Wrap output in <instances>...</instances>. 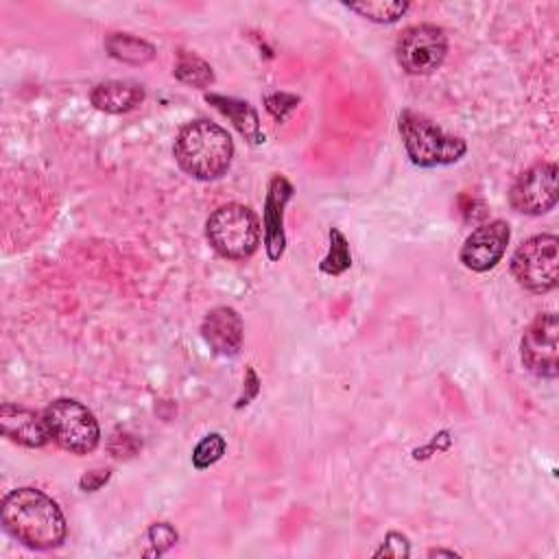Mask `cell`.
<instances>
[{"instance_id": "cell-1", "label": "cell", "mask_w": 559, "mask_h": 559, "mask_svg": "<svg viewBox=\"0 0 559 559\" xmlns=\"http://www.w3.org/2000/svg\"><path fill=\"white\" fill-rule=\"evenodd\" d=\"M0 518L4 531L33 550L57 548L68 533L59 504L35 487H17L9 491L2 498Z\"/></svg>"}, {"instance_id": "cell-2", "label": "cell", "mask_w": 559, "mask_h": 559, "mask_svg": "<svg viewBox=\"0 0 559 559\" xmlns=\"http://www.w3.org/2000/svg\"><path fill=\"white\" fill-rule=\"evenodd\" d=\"M173 153L186 175L199 181H214L231 164L234 140L216 122L199 118L181 127Z\"/></svg>"}, {"instance_id": "cell-3", "label": "cell", "mask_w": 559, "mask_h": 559, "mask_svg": "<svg viewBox=\"0 0 559 559\" xmlns=\"http://www.w3.org/2000/svg\"><path fill=\"white\" fill-rule=\"evenodd\" d=\"M397 129L408 159L419 168L456 164L467 153L463 138L445 133L428 116L413 109H404L400 114Z\"/></svg>"}, {"instance_id": "cell-4", "label": "cell", "mask_w": 559, "mask_h": 559, "mask_svg": "<svg viewBox=\"0 0 559 559\" xmlns=\"http://www.w3.org/2000/svg\"><path fill=\"white\" fill-rule=\"evenodd\" d=\"M260 221L242 203L218 205L205 223V236L212 249L227 260H247L260 245Z\"/></svg>"}, {"instance_id": "cell-5", "label": "cell", "mask_w": 559, "mask_h": 559, "mask_svg": "<svg viewBox=\"0 0 559 559\" xmlns=\"http://www.w3.org/2000/svg\"><path fill=\"white\" fill-rule=\"evenodd\" d=\"M50 439L70 454H87L96 450L100 441V428L94 417V413L72 400V397H59L50 402L44 411Z\"/></svg>"}, {"instance_id": "cell-6", "label": "cell", "mask_w": 559, "mask_h": 559, "mask_svg": "<svg viewBox=\"0 0 559 559\" xmlns=\"http://www.w3.org/2000/svg\"><path fill=\"white\" fill-rule=\"evenodd\" d=\"M559 240L555 234H537L524 240L511 255L515 282L535 295L550 293L559 280Z\"/></svg>"}, {"instance_id": "cell-7", "label": "cell", "mask_w": 559, "mask_h": 559, "mask_svg": "<svg viewBox=\"0 0 559 559\" xmlns=\"http://www.w3.org/2000/svg\"><path fill=\"white\" fill-rule=\"evenodd\" d=\"M448 55L445 31L437 24L406 26L395 41V57L404 72L413 76L432 74Z\"/></svg>"}, {"instance_id": "cell-8", "label": "cell", "mask_w": 559, "mask_h": 559, "mask_svg": "<svg viewBox=\"0 0 559 559\" xmlns=\"http://www.w3.org/2000/svg\"><path fill=\"white\" fill-rule=\"evenodd\" d=\"M557 164L537 162L526 168L509 190V203L526 216H542L557 205Z\"/></svg>"}, {"instance_id": "cell-9", "label": "cell", "mask_w": 559, "mask_h": 559, "mask_svg": "<svg viewBox=\"0 0 559 559\" xmlns=\"http://www.w3.org/2000/svg\"><path fill=\"white\" fill-rule=\"evenodd\" d=\"M557 334L559 321L555 312L537 314L531 325L524 330L520 341V356L524 367L539 378H557L559 360H557Z\"/></svg>"}, {"instance_id": "cell-10", "label": "cell", "mask_w": 559, "mask_h": 559, "mask_svg": "<svg viewBox=\"0 0 559 559\" xmlns=\"http://www.w3.org/2000/svg\"><path fill=\"white\" fill-rule=\"evenodd\" d=\"M509 238H511L509 223H504L500 218L489 221V223L476 227L465 238L459 258H461L465 269L476 271V273H485L502 260V255L507 251V245H509Z\"/></svg>"}, {"instance_id": "cell-11", "label": "cell", "mask_w": 559, "mask_h": 559, "mask_svg": "<svg viewBox=\"0 0 559 559\" xmlns=\"http://www.w3.org/2000/svg\"><path fill=\"white\" fill-rule=\"evenodd\" d=\"M293 183L284 175H273L266 188L264 210H262V238L269 260L277 262L286 249V231H284V210L293 199Z\"/></svg>"}, {"instance_id": "cell-12", "label": "cell", "mask_w": 559, "mask_h": 559, "mask_svg": "<svg viewBox=\"0 0 559 559\" xmlns=\"http://www.w3.org/2000/svg\"><path fill=\"white\" fill-rule=\"evenodd\" d=\"M245 325L240 314L231 306L212 308L201 323V336L207 347L223 358H234L242 347Z\"/></svg>"}, {"instance_id": "cell-13", "label": "cell", "mask_w": 559, "mask_h": 559, "mask_svg": "<svg viewBox=\"0 0 559 559\" xmlns=\"http://www.w3.org/2000/svg\"><path fill=\"white\" fill-rule=\"evenodd\" d=\"M2 435L24 448H44L50 441V430L44 413L31 411L26 406L4 402L0 406Z\"/></svg>"}, {"instance_id": "cell-14", "label": "cell", "mask_w": 559, "mask_h": 559, "mask_svg": "<svg viewBox=\"0 0 559 559\" xmlns=\"http://www.w3.org/2000/svg\"><path fill=\"white\" fill-rule=\"evenodd\" d=\"M90 100L98 111L127 114L144 100V87L135 81H103L90 92Z\"/></svg>"}, {"instance_id": "cell-15", "label": "cell", "mask_w": 559, "mask_h": 559, "mask_svg": "<svg viewBox=\"0 0 559 559\" xmlns=\"http://www.w3.org/2000/svg\"><path fill=\"white\" fill-rule=\"evenodd\" d=\"M205 100L218 109L225 118L231 120L236 131L249 142V144H262L264 142V131L258 118V111L240 98L234 96H223V94H205Z\"/></svg>"}, {"instance_id": "cell-16", "label": "cell", "mask_w": 559, "mask_h": 559, "mask_svg": "<svg viewBox=\"0 0 559 559\" xmlns=\"http://www.w3.org/2000/svg\"><path fill=\"white\" fill-rule=\"evenodd\" d=\"M105 50L116 61H122L129 66H144L155 59V46L131 33H109L105 37Z\"/></svg>"}, {"instance_id": "cell-17", "label": "cell", "mask_w": 559, "mask_h": 559, "mask_svg": "<svg viewBox=\"0 0 559 559\" xmlns=\"http://www.w3.org/2000/svg\"><path fill=\"white\" fill-rule=\"evenodd\" d=\"M173 74L177 81H181L183 85H190V87H207L214 83V70L212 66L201 59L199 55L194 52H188V50H179L177 52V59H175V68H173Z\"/></svg>"}, {"instance_id": "cell-18", "label": "cell", "mask_w": 559, "mask_h": 559, "mask_svg": "<svg viewBox=\"0 0 559 559\" xmlns=\"http://www.w3.org/2000/svg\"><path fill=\"white\" fill-rule=\"evenodd\" d=\"M345 7L369 22L393 24L408 11L411 4L406 0H360V2H345Z\"/></svg>"}, {"instance_id": "cell-19", "label": "cell", "mask_w": 559, "mask_h": 559, "mask_svg": "<svg viewBox=\"0 0 559 559\" xmlns=\"http://www.w3.org/2000/svg\"><path fill=\"white\" fill-rule=\"evenodd\" d=\"M328 238H330V247H328V253L323 255V260L319 262V269H321V273L334 277V275L345 273L352 266V251H349V242L341 229L330 227Z\"/></svg>"}, {"instance_id": "cell-20", "label": "cell", "mask_w": 559, "mask_h": 559, "mask_svg": "<svg viewBox=\"0 0 559 559\" xmlns=\"http://www.w3.org/2000/svg\"><path fill=\"white\" fill-rule=\"evenodd\" d=\"M225 450H227V443H225L223 435H218V432L205 435L194 445V450H192V465H194V469H207L210 465L221 461Z\"/></svg>"}, {"instance_id": "cell-21", "label": "cell", "mask_w": 559, "mask_h": 559, "mask_svg": "<svg viewBox=\"0 0 559 559\" xmlns=\"http://www.w3.org/2000/svg\"><path fill=\"white\" fill-rule=\"evenodd\" d=\"M146 542L151 544V550H146V557H155L166 552L177 542V531L168 522H155L146 531Z\"/></svg>"}, {"instance_id": "cell-22", "label": "cell", "mask_w": 559, "mask_h": 559, "mask_svg": "<svg viewBox=\"0 0 559 559\" xmlns=\"http://www.w3.org/2000/svg\"><path fill=\"white\" fill-rule=\"evenodd\" d=\"M299 105V96L288 94V92H273L264 96V107L275 120H286L288 114H293Z\"/></svg>"}, {"instance_id": "cell-23", "label": "cell", "mask_w": 559, "mask_h": 559, "mask_svg": "<svg viewBox=\"0 0 559 559\" xmlns=\"http://www.w3.org/2000/svg\"><path fill=\"white\" fill-rule=\"evenodd\" d=\"M411 555V544L408 537L397 533V531H389L384 542L380 544V548L373 552V557H408Z\"/></svg>"}, {"instance_id": "cell-24", "label": "cell", "mask_w": 559, "mask_h": 559, "mask_svg": "<svg viewBox=\"0 0 559 559\" xmlns=\"http://www.w3.org/2000/svg\"><path fill=\"white\" fill-rule=\"evenodd\" d=\"M242 393H240V397L236 400V408H242V406H247L258 393H260V378H258V373H255V369L249 365L247 369H245V380H242Z\"/></svg>"}, {"instance_id": "cell-25", "label": "cell", "mask_w": 559, "mask_h": 559, "mask_svg": "<svg viewBox=\"0 0 559 559\" xmlns=\"http://www.w3.org/2000/svg\"><path fill=\"white\" fill-rule=\"evenodd\" d=\"M111 478V469L109 467H100V469H90L79 478V487L83 491H98L107 480Z\"/></svg>"}, {"instance_id": "cell-26", "label": "cell", "mask_w": 559, "mask_h": 559, "mask_svg": "<svg viewBox=\"0 0 559 559\" xmlns=\"http://www.w3.org/2000/svg\"><path fill=\"white\" fill-rule=\"evenodd\" d=\"M428 557H459V552H454V550H443V548H432V550L428 552Z\"/></svg>"}]
</instances>
